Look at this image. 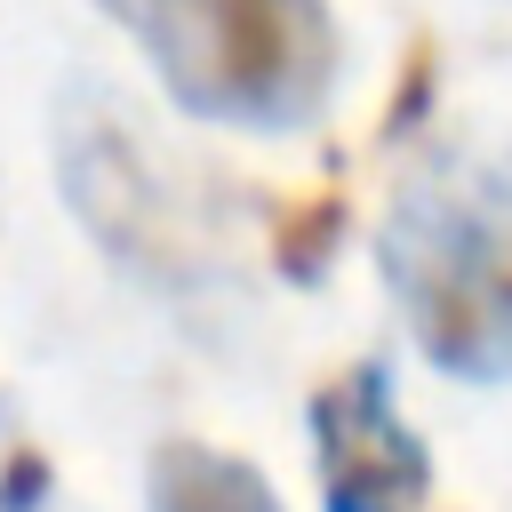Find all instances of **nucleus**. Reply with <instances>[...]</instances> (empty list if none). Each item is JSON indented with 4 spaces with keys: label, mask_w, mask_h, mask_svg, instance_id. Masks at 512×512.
<instances>
[{
    "label": "nucleus",
    "mask_w": 512,
    "mask_h": 512,
    "mask_svg": "<svg viewBox=\"0 0 512 512\" xmlns=\"http://www.w3.org/2000/svg\"><path fill=\"white\" fill-rule=\"evenodd\" d=\"M384 296L400 304L416 352L456 384L512 376V160L440 152L416 168L376 232Z\"/></svg>",
    "instance_id": "obj_1"
},
{
    "label": "nucleus",
    "mask_w": 512,
    "mask_h": 512,
    "mask_svg": "<svg viewBox=\"0 0 512 512\" xmlns=\"http://www.w3.org/2000/svg\"><path fill=\"white\" fill-rule=\"evenodd\" d=\"M56 168H64L72 208L120 264L176 280V288H192L208 272L216 248H208L192 200L160 176V152L136 136V120H120L112 104H72L56 120Z\"/></svg>",
    "instance_id": "obj_3"
},
{
    "label": "nucleus",
    "mask_w": 512,
    "mask_h": 512,
    "mask_svg": "<svg viewBox=\"0 0 512 512\" xmlns=\"http://www.w3.org/2000/svg\"><path fill=\"white\" fill-rule=\"evenodd\" d=\"M144 496L152 512H280L272 480L208 440H160L144 464Z\"/></svg>",
    "instance_id": "obj_5"
},
{
    "label": "nucleus",
    "mask_w": 512,
    "mask_h": 512,
    "mask_svg": "<svg viewBox=\"0 0 512 512\" xmlns=\"http://www.w3.org/2000/svg\"><path fill=\"white\" fill-rule=\"evenodd\" d=\"M48 496H56V472L24 432V416L0 400V512H48Z\"/></svg>",
    "instance_id": "obj_6"
},
{
    "label": "nucleus",
    "mask_w": 512,
    "mask_h": 512,
    "mask_svg": "<svg viewBox=\"0 0 512 512\" xmlns=\"http://www.w3.org/2000/svg\"><path fill=\"white\" fill-rule=\"evenodd\" d=\"M304 424H312L320 512H424L432 456H424L416 424L400 416L384 360H352L344 376H328L312 392Z\"/></svg>",
    "instance_id": "obj_4"
},
{
    "label": "nucleus",
    "mask_w": 512,
    "mask_h": 512,
    "mask_svg": "<svg viewBox=\"0 0 512 512\" xmlns=\"http://www.w3.org/2000/svg\"><path fill=\"white\" fill-rule=\"evenodd\" d=\"M192 120L296 136L328 112L344 32L328 0H96Z\"/></svg>",
    "instance_id": "obj_2"
}]
</instances>
